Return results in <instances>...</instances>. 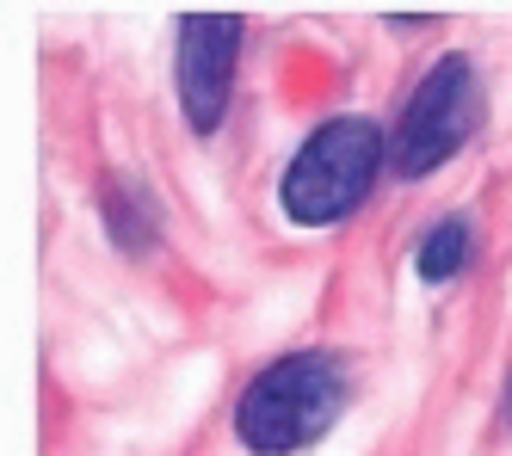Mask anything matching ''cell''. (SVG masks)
Masks as SVG:
<instances>
[{"label":"cell","mask_w":512,"mask_h":456,"mask_svg":"<svg viewBox=\"0 0 512 456\" xmlns=\"http://www.w3.org/2000/svg\"><path fill=\"white\" fill-rule=\"evenodd\" d=\"M383 136L371 118H327L303 148L297 161L284 167L278 179V204L297 228H334L346 222L377 185V167H383Z\"/></svg>","instance_id":"obj_2"},{"label":"cell","mask_w":512,"mask_h":456,"mask_svg":"<svg viewBox=\"0 0 512 456\" xmlns=\"http://www.w3.org/2000/svg\"><path fill=\"white\" fill-rule=\"evenodd\" d=\"M469 247H475L469 222H463V216H445V222L426 228V241H420V253H414V272H420L426 284H445V278H457L463 265H469Z\"/></svg>","instance_id":"obj_5"},{"label":"cell","mask_w":512,"mask_h":456,"mask_svg":"<svg viewBox=\"0 0 512 456\" xmlns=\"http://www.w3.org/2000/svg\"><path fill=\"white\" fill-rule=\"evenodd\" d=\"M346 389V364L334 352H290L241 389L235 432L253 456H297L346 413Z\"/></svg>","instance_id":"obj_1"},{"label":"cell","mask_w":512,"mask_h":456,"mask_svg":"<svg viewBox=\"0 0 512 456\" xmlns=\"http://www.w3.org/2000/svg\"><path fill=\"white\" fill-rule=\"evenodd\" d=\"M506 420H512V407H506Z\"/></svg>","instance_id":"obj_7"},{"label":"cell","mask_w":512,"mask_h":456,"mask_svg":"<svg viewBox=\"0 0 512 456\" xmlns=\"http://www.w3.org/2000/svg\"><path fill=\"white\" fill-rule=\"evenodd\" d=\"M475 118H482V93H475V68L463 56H438L426 74H420V87L408 99V111H401V124H395V148H389V161L401 179H426L438 173L457 148L475 136Z\"/></svg>","instance_id":"obj_3"},{"label":"cell","mask_w":512,"mask_h":456,"mask_svg":"<svg viewBox=\"0 0 512 456\" xmlns=\"http://www.w3.org/2000/svg\"><path fill=\"white\" fill-rule=\"evenodd\" d=\"M235 56H241V19L229 13H198V19H179V62H173V81H179V111L198 136H210L229 111L235 93Z\"/></svg>","instance_id":"obj_4"},{"label":"cell","mask_w":512,"mask_h":456,"mask_svg":"<svg viewBox=\"0 0 512 456\" xmlns=\"http://www.w3.org/2000/svg\"><path fill=\"white\" fill-rule=\"evenodd\" d=\"M105 222H112L118 241L136 253V247H149V222H155V210H149V198H142V192H130V185H112V192H105Z\"/></svg>","instance_id":"obj_6"}]
</instances>
